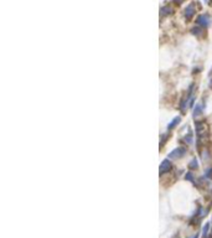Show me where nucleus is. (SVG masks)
<instances>
[{"label":"nucleus","instance_id":"obj_10","mask_svg":"<svg viewBox=\"0 0 212 238\" xmlns=\"http://www.w3.org/2000/svg\"><path fill=\"white\" fill-rule=\"evenodd\" d=\"M189 169H191V170L199 169V161H197V159H192V160L189 163Z\"/></svg>","mask_w":212,"mask_h":238},{"label":"nucleus","instance_id":"obj_5","mask_svg":"<svg viewBox=\"0 0 212 238\" xmlns=\"http://www.w3.org/2000/svg\"><path fill=\"white\" fill-rule=\"evenodd\" d=\"M197 25L199 26H202V27H206L208 24H210V17L207 15H199L197 17Z\"/></svg>","mask_w":212,"mask_h":238},{"label":"nucleus","instance_id":"obj_8","mask_svg":"<svg viewBox=\"0 0 212 238\" xmlns=\"http://www.w3.org/2000/svg\"><path fill=\"white\" fill-rule=\"evenodd\" d=\"M171 13H172L171 6H163L161 10H160V15H161V16H166V15H169V14H171Z\"/></svg>","mask_w":212,"mask_h":238},{"label":"nucleus","instance_id":"obj_9","mask_svg":"<svg viewBox=\"0 0 212 238\" xmlns=\"http://www.w3.org/2000/svg\"><path fill=\"white\" fill-rule=\"evenodd\" d=\"M210 229H211V223L207 222V223L203 226V228H202V236H203V238H207V234H208Z\"/></svg>","mask_w":212,"mask_h":238},{"label":"nucleus","instance_id":"obj_17","mask_svg":"<svg viewBox=\"0 0 212 238\" xmlns=\"http://www.w3.org/2000/svg\"><path fill=\"white\" fill-rule=\"evenodd\" d=\"M211 232H212V231H211Z\"/></svg>","mask_w":212,"mask_h":238},{"label":"nucleus","instance_id":"obj_1","mask_svg":"<svg viewBox=\"0 0 212 238\" xmlns=\"http://www.w3.org/2000/svg\"><path fill=\"white\" fill-rule=\"evenodd\" d=\"M186 154V148L184 146H180V148H176L174 150L168 155V159L169 160H176V159H181L184 155Z\"/></svg>","mask_w":212,"mask_h":238},{"label":"nucleus","instance_id":"obj_2","mask_svg":"<svg viewBox=\"0 0 212 238\" xmlns=\"http://www.w3.org/2000/svg\"><path fill=\"white\" fill-rule=\"evenodd\" d=\"M196 134L199 136V139H203L207 135V129H206V124L205 122H196Z\"/></svg>","mask_w":212,"mask_h":238},{"label":"nucleus","instance_id":"obj_7","mask_svg":"<svg viewBox=\"0 0 212 238\" xmlns=\"http://www.w3.org/2000/svg\"><path fill=\"white\" fill-rule=\"evenodd\" d=\"M180 122H181V117H175V118L172 119V121H171V122L168 124V132L172 130V129H174V128H175V127H176V125H177Z\"/></svg>","mask_w":212,"mask_h":238},{"label":"nucleus","instance_id":"obj_15","mask_svg":"<svg viewBox=\"0 0 212 238\" xmlns=\"http://www.w3.org/2000/svg\"><path fill=\"white\" fill-rule=\"evenodd\" d=\"M174 2H175L176 4H180V3H183V2H184V0H174Z\"/></svg>","mask_w":212,"mask_h":238},{"label":"nucleus","instance_id":"obj_6","mask_svg":"<svg viewBox=\"0 0 212 238\" xmlns=\"http://www.w3.org/2000/svg\"><path fill=\"white\" fill-rule=\"evenodd\" d=\"M195 11H196V10H195V5H192V4L189 5V6L185 9V17H186L187 20H190V19L195 15Z\"/></svg>","mask_w":212,"mask_h":238},{"label":"nucleus","instance_id":"obj_11","mask_svg":"<svg viewBox=\"0 0 212 238\" xmlns=\"http://www.w3.org/2000/svg\"><path fill=\"white\" fill-rule=\"evenodd\" d=\"M185 178H186L187 181H190V182L195 184V177H194V174H192V172H187V174L185 175Z\"/></svg>","mask_w":212,"mask_h":238},{"label":"nucleus","instance_id":"obj_12","mask_svg":"<svg viewBox=\"0 0 212 238\" xmlns=\"http://www.w3.org/2000/svg\"><path fill=\"white\" fill-rule=\"evenodd\" d=\"M205 176L207 178H212V167H207L205 171Z\"/></svg>","mask_w":212,"mask_h":238},{"label":"nucleus","instance_id":"obj_4","mask_svg":"<svg viewBox=\"0 0 212 238\" xmlns=\"http://www.w3.org/2000/svg\"><path fill=\"white\" fill-rule=\"evenodd\" d=\"M203 108H205V104H201V103H196L194 106V110H192V117L194 118H199L202 112H203Z\"/></svg>","mask_w":212,"mask_h":238},{"label":"nucleus","instance_id":"obj_16","mask_svg":"<svg viewBox=\"0 0 212 238\" xmlns=\"http://www.w3.org/2000/svg\"><path fill=\"white\" fill-rule=\"evenodd\" d=\"M191 238H199V233H196L194 237H191Z\"/></svg>","mask_w":212,"mask_h":238},{"label":"nucleus","instance_id":"obj_3","mask_svg":"<svg viewBox=\"0 0 212 238\" xmlns=\"http://www.w3.org/2000/svg\"><path fill=\"white\" fill-rule=\"evenodd\" d=\"M171 167H172V165H171L170 160H169V159L164 160V161L160 164V166H159V175H164L165 172H169V171L171 170Z\"/></svg>","mask_w":212,"mask_h":238},{"label":"nucleus","instance_id":"obj_14","mask_svg":"<svg viewBox=\"0 0 212 238\" xmlns=\"http://www.w3.org/2000/svg\"><path fill=\"white\" fill-rule=\"evenodd\" d=\"M166 134H164V135H161V141H160V148L164 145V143H165V140H166Z\"/></svg>","mask_w":212,"mask_h":238},{"label":"nucleus","instance_id":"obj_13","mask_svg":"<svg viewBox=\"0 0 212 238\" xmlns=\"http://www.w3.org/2000/svg\"><path fill=\"white\" fill-rule=\"evenodd\" d=\"M185 141H186L187 144H191V143H192V134H191V133L187 134V135H185Z\"/></svg>","mask_w":212,"mask_h":238}]
</instances>
